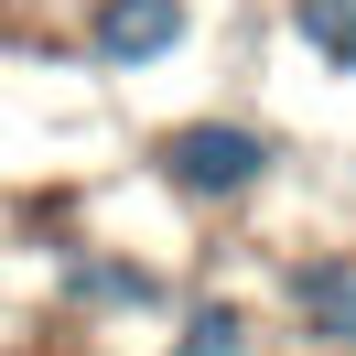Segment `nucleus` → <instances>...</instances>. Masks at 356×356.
I'll list each match as a JSON object with an SVG mask.
<instances>
[{
	"label": "nucleus",
	"instance_id": "5",
	"mask_svg": "<svg viewBox=\"0 0 356 356\" xmlns=\"http://www.w3.org/2000/svg\"><path fill=\"white\" fill-rule=\"evenodd\" d=\"M173 356H259V313L238 291H205V302H173Z\"/></svg>",
	"mask_w": 356,
	"mask_h": 356
},
{
	"label": "nucleus",
	"instance_id": "3",
	"mask_svg": "<svg viewBox=\"0 0 356 356\" xmlns=\"http://www.w3.org/2000/svg\"><path fill=\"white\" fill-rule=\"evenodd\" d=\"M195 44V0H87V54L108 76H152Z\"/></svg>",
	"mask_w": 356,
	"mask_h": 356
},
{
	"label": "nucleus",
	"instance_id": "2",
	"mask_svg": "<svg viewBox=\"0 0 356 356\" xmlns=\"http://www.w3.org/2000/svg\"><path fill=\"white\" fill-rule=\"evenodd\" d=\"M281 334L302 356H356V238L281 259Z\"/></svg>",
	"mask_w": 356,
	"mask_h": 356
},
{
	"label": "nucleus",
	"instance_id": "6",
	"mask_svg": "<svg viewBox=\"0 0 356 356\" xmlns=\"http://www.w3.org/2000/svg\"><path fill=\"white\" fill-rule=\"evenodd\" d=\"M281 33L324 76H356V0H281Z\"/></svg>",
	"mask_w": 356,
	"mask_h": 356
},
{
	"label": "nucleus",
	"instance_id": "4",
	"mask_svg": "<svg viewBox=\"0 0 356 356\" xmlns=\"http://www.w3.org/2000/svg\"><path fill=\"white\" fill-rule=\"evenodd\" d=\"M54 302L65 313H173V281L130 248H54Z\"/></svg>",
	"mask_w": 356,
	"mask_h": 356
},
{
	"label": "nucleus",
	"instance_id": "1",
	"mask_svg": "<svg viewBox=\"0 0 356 356\" xmlns=\"http://www.w3.org/2000/svg\"><path fill=\"white\" fill-rule=\"evenodd\" d=\"M152 184L173 205H195V216H238V205H259L281 184V130H259L238 108H195L152 140Z\"/></svg>",
	"mask_w": 356,
	"mask_h": 356
}]
</instances>
